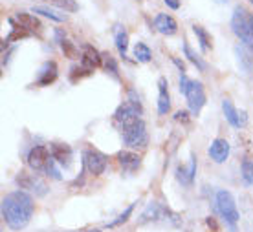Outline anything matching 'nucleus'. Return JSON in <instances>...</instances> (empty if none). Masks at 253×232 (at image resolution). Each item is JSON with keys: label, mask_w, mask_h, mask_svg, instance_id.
Returning a JSON list of instances; mask_svg holds the SVG:
<instances>
[{"label": "nucleus", "mask_w": 253, "mask_h": 232, "mask_svg": "<svg viewBox=\"0 0 253 232\" xmlns=\"http://www.w3.org/2000/svg\"><path fill=\"white\" fill-rule=\"evenodd\" d=\"M134 57H136L138 63H149L152 59V53L149 50V46L143 44V42H138V44L134 46Z\"/></svg>", "instance_id": "393cba45"}, {"label": "nucleus", "mask_w": 253, "mask_h": 232, "mask_svg": "<svg viewBox=\"0 0 253 232\" xmlns=\"http://www.w3.org/2000/svg\"><path fill=\"white\" fill-rule=\"evenodd\" d=\"M35 210L33 198L24 190H15L2 199V218L13 231H22L28 227Z\"/></svg>", "instance_id": "f257e3e1"}, {"label": "nucleus", "mask_w": 253, "mask_h": 232, "mask_svg": "<svg viewBox=\"0 0 253 232\" xmlns=\"http://www.w3.org/2000/svg\"><path fill=\"white\" fill-rule=\"evenodd\" d=\"M51 159V154L50 150L42 146V144H37V146H33L32 150L28 152V157H26V161H28V166L35 172H41V170H46L48 163H50Z\"/></svg>", "instance_id": "6e6552de"}, {"label": "nucleus", "mask_w": 253, "mask_h": 232, "mask_svg": "<svg viewBox=\"0 0 253 232\" xmlns=\"http://www.w3.org/2000/svg\"><path fill=\"white\" fill-rule=\"evenodd\" d=\"M101 57H103V64H101L103 69L114 77L116 81H120V69H118V63L114 61V57L110 55V53H101Z\"/></svg>", "instance_id": "b1692460"}, {"label": "nucleus", "mask_w": 253, "mask_h": 232, "mask_svg": "<svg viewBox=\"0 0 253 232\" xmlns=\"http://www.w3.org/2000/svg\"><path fill=\"white\" fill-rule=\"evenodd\" d=\"M116 48H118L121 57H126V51H128V32L123 26L116 28Z\"/></svg>", "instance_id": "412c9836"}, {"label": "nucleus", "mask_w": 253, "mask_h": 232, "mask_svg": "<svg viewBox=\"0 0 253 232\" xmlns=\"http://www.w3.org/2000/svg\"><path fill=\"white\" fill-rule=\"evenodd\" d=\"M171 110V95L167 88V79L160 77L158 79V113L160 115H167Z\"/></svg>", "instance_id": "ddd939ff"}, {"label": "nucleus", "mask_w": 253, "mask_h": 232, "mask_svg": "<svg viewBox=\"0 0 253 232\" xmlns=\"http://www.w3.org/2000/svg\"><path fill=\"white\" fill-rule=\"evenodd\" d=\"M55 6H59L64 11H77V4L76 0H51Z\"/></svg>", "instance_id": "c756f323"}, {"label": "nucleus", "mask_w": 253, "mask_h": 232, "mask_svg": "<svg viewBox=\"0 0 253 232\" xmlns=\"http://www.w3.org/2000/svg\"><path fill=\"white\" fill-rule=\"evenodd\" d=\"M103 64V57L101 53L95 50L94 46H90V44H84L83 46V53H81V66L88 73H92L97 66H101Z\"/></svg>", "instance_id": "9d476101"}, {"label": "nucleus", "mask_w": 253, "mask_h": 232, "mask_svg": "<svg viewBox=\"0 0 253 232\" xmlns=\"http://www.w3.org/2000/svg\"><path fill=\"white\" fill-rule=\"evenodd\" d=\"M167 7H171V9H180V0H164Z\"/></svg>", "instance_id": "72a5a7b5"}, {"label": "nucleus", "mask_w": 253, "mask_h": 232, "mask_svg": "<svg viewBox=\"0 0 253 232\" xmlns=\"http://www.w3.org/2000/svg\"><path fill=\"white\" fill-rule=\"evenodd\" d=\"M132 212H134V203H132V205H128V207L125 208V212L120 214V218H118V220H114L112 223H108V229H112V227H120L121 223L128 221V218L132 216Z\"/></svg>", "instance_id": "cd10ccee"}, {"label": "nucleus", "mask_w": 253, "mask_h": 232, "mask_svg": "<svg viewBox=\"0 0 253 232\" xmlns=\"http://www.w3.org/2000/svg\"><path fill=\"white\" fill-rule=\"evenodd\" d=\"M216 208H218L220 216L224 218V221L228 225L235 227V223L239 221V210H237L233 196L229 194L228 190H218L216 192Z\"/></svg>", "instance_id": "39448f33"}, {"label": "nucleus", "mask_w": 253, "mask_h": 232, "mask_svg": "<svg viewBox=\"0 0 253 232\" xmlns=\"http://www.w3.org/2000/svg\"><path fill=\"white\" fill-rule=\"evenodd\" d=\"M229 156V143L226 139H215L211 146H209V157L215 161V163H224Z\"/></svg>", "instance_id": "4468645a"}, {"label": "nucleus", "mask_w": 253, "mask_h": 232, "mask_svg": "<svg viewBox=\"0 0 253 232\" xmlns=\"http://www.w3.org/2000/svg\"><path fill=\"white\" fill-rule=\"evenodd\" d=\"M250 2H252V4H253V0H250Z\"/></svg>", "instance_id": "ea45409f"}, {"label": "nucleus", "mask_w": 253, "mask_h": 232, "mask_svg": "<svg viewBox=\"0 0 253 232\" xmlns=\"http://www.w3.org/2000/svg\"><path fill=\"white\" fill-rule=\"evenodd\" d=\"M235 55H237V63L241 66V69L244 73H252L253 69V51L250 48H246L244 44H239L235 48Z\"/></svg>", "instance_id": "f3484780"}, {"label": "nucleus", "mask_w": 253, "mask_h": 232, "mask_svg": "<svg viewBox=\"0 0 253 232\" xmlns=\"http://www.w3.org/2000/svg\"><path fill=\"white\" fill-rule=\"evenodd\" d=\"M169 216V210L165 207H162L160 203H151L149 207L145 208V212L141 214V220L139 223H149V221H158V220H164Z\"/></svg>", "instance_id": "6ab92c4d"}, {"label": "nucleus", "mask_w": 253, "mask_h": 232, "mask_svg": "<svg viewBox=\"0 0 253 232\" xmlns=\"http://www.w3.org/2000/svg\"><path fill=\"white\" fill-rule=\"evenodd\" d=\"M241 176H242V181L246 183L248 187H252L253 185V157L246 156L242 159Z\"/></svg>", "instance_id": "5701e85b"}, {"label": "nucleus", "mask_w": 253, "mask_h": 232, "mask_svg": "<svg viewBox=\"0 0 253 232\" xmlns=\"http://www.w3.org/2000/svg\"><path fill=\"white\" fill-rule=\"evenodd\" d=\"M118 163L121 165V168L123 170H128V172H134V170L139 168V165H141V157L138 154H134V152H128V150H121L118 152Z\"/></svg>", "instance_id": "a211bd4d"}, {"label": "nucleus", "mask_w": 253, "mask_h": 232, "mask_svg": "<svg viewBox=\"0 0 253 232\" xmlns=\"http://www.w3.org/2000/svg\"><path fill=\"white\" fill-rule=\"evenodd\" d=\"M15 183L19 185L20 188H26V190H32L37 196H44L48 192V187L46 183L41 179L35 174H26V172H19V176L15 177Z\"/></svg>", "instance_id": "1a4fd4ad"}, {"label": "nucleus", "mask_w": 253, "mask_h": 232, "mask_svg": "<svg viewBox=\"0 0 253 232\" xmlns=\"http://www.w3.org/2000/svg\"><path fill=\"white\" fill-rule=\"evenodd\" d=\"M50 154H51V157H53V161L59 163L61 166H64V168H68L70 165H72V157H74V154H72L70 144L51 143L50 144Z\"/></svg>", "instance_id": "9b49d317"}, {"label": "nucleus", "mask_w": 253, "mask_h": 232, "mask_svg": "<svg viewBox=\"0 0 253 232\" xmlns=\"http://www.w3.org/2000/svg\"><path fill=\"white\" fill-rule=\"evenodd\" d=\"M55 79H57V64L53 61H46L42 64L41 71H39L37 86H50V84L55 82Z\"/></svg>", "instance_id": "2eb2a0df"}, {"label": "nucleus", "mask_w": 253, "mask_h": 232, "mask_svg": "<svg viewBox=\"0 0 253 232\" xmlns=\"http://www.w3.org/2000/svg\"><path fill=\"white\" fill-rule=\"evenodd\" d=\"M184 95L185 99H187V106H189L191 113L198 115L200 110L204 108V104H206V92H204L202 82L191 81L189 88H187V92Z\"/></svg>", "instance_id": "0eeeda50"}, {"label": "nucleus", "mask_w": 253, "mask_h": 232, "mask_svg": "<svg viewBox=\"0 0 253 232\" xmlns=\"http://www.w3.org/2000/svg\"><path fill=\"white\" fill-rule=\"evenodd\" d=\"M55 38H57V42H59V44H61L63 40H66V37H64L63 30H55Z\"/></svg>", "instance_id": "f704fd0d"}, {"label": "nucleus", "mask_w": 253, "mask_h": 232, "mask_svg": "<svg viewBox=\"0 0 253 232\" xmlns=\"http://www.w3.org/2000/svg\"><path fill=\"white\" fill-rule=\"evenodd\" d=\"M184 53H185V57L189 59L191 63H193L196 66V68L200 69V71H206V64H204V61L198 55H196L195 51L191 50V46L187 44V42H184Z\"/></svg>", "instance_id": "bb28decb"}, {"label": "nucleus", "mask_w": 253, "mask_h": 232, "mask_svg": "<svg viewBox=\"0 0 253 232\" xmlns=\"http://www.w3.org/2000/svg\"><path fill=\"white\" fill-rule=\"evenodd\" d=\"M17 22H19V26H22L30 35L39 32V30L42 28V24L37 20V17H33L30 13H17Z\"/></svg>", "instance_id": "aec40b11"}, {"label": "nucleus", "mask_w": 253, "mask_h": 232, "mask_svg": "<svg viewBox=\"0 0 253 232\" xmlns=\"http://www.w3.org/2000/svg\"><path fill=\"white\" fill-rule=\"evenodd\" d=\"M189 84H191V79H187V75H185V73H182V75H180V92H182V94H185V92H187V88H189Z\"/></svg>", "instance_id": "2f4dec72"}, {"label": "nucleus", "mask_w": 253, "mask_h": 232, "mask_svg": "<svg viewBox=\"0 0 253 232\" xmlns=\"http://www.w3.org/2000/svg\"><path fill=\"white\" fill-rule=\"evenodd\" d=\"M215 2H218V4H226L228 0H215Z\"/></svg>", "instance_id": "e433bc0d"}, {"label": "nucleus", "mask_w": 253, "mask_h": 232, "mask_svg": "<svg viewBox=\"0 0 253 232\" xmlns=\"http://www.w3.org/2000/svg\"><path fill=\"white\" fill-rule=\"evenodd\" d=\"M141 102H139L138 95L134 90H128V97L126 100H123L118 110L114 112V121L120 126L126 125V123H132L136 119H141Z\"/></svg>", "instance_id": "20e7f679"}, {"label": "nucleus", "mask_w": 253, "mask_h": 232, "mask_svg": "<svg viewBox=\"0 0 253 232\" xmlns=\"http://www.w3.org/2000/svg\"><path fill=\"white\" fill-rule=\"evenodd\" d=\"M32 13L42 15V17H46V19H51V20H55V22H63V20H64L63 15H59V13H55L53 9H50V7H46V6H33V7H32Z\"/></svg>", "instance_id": "a878e982"}, {"label": "nucleus", "mask_w": 253, "mask_h": 232, "mask_svg": "<svg viewBox=\"0 0 253 232\" xmlns=\"http://www.w3.org/2000/svg\"><path fill=\"white\" fill-rule=\"evenodd\" d=\"M107 156L95 148H86L83 152V166L92 176H101L107 168Z\"/></svg>", "instance_id": "423d86ee"}, {"label": "nucleus", "mask_w": 253, "mask_h": 232, "mask_svg": "<svg viewBox=\"0 0 253 232\" xmlns=\"http://www.w3.org/2000/svg\"><path fill=\"white\" fill-rule=\"evenodd\" d=\"M193 32H195L196 38H198V44L202 48V51H209L211 50V46H213V40H211V35H209L206 30H204L202 26L195 24L193 26Z\"/></svg>", "instance_id": "4be33fe9"}, {"label": "nucleus", "mask_w": 253, "mask_h": 232, "mask_svg": "<svg viewBox=\"0 0 253 232\" xmlns=\"http://www.w3.org/2000/svg\"><path fill=\"white\" fill-rule=\"evenodd\" d=\"M84 232H101V231H97V229H94V231H84Z\"/></svg>", "instance_id": "4c0bfd02"}, {"label": "nucleus", "mask_w": 253, "mask_h": 232, "mask_svg": "<svg viewBox=\"0 0 253 232\" xmlns=\"http://www.w3.org/2000/svg\"><path fill=\"white\" fill-rule=\"evenodd\" d=\"M154 28H156L162 35L171 37V35H174V33L178 32V22L172 19L171 15H167V13H158L156 19H154Z\"/></svg>", "instance_id": "f8f14e48"}, {"label": "nucleus", "mask_w": 253, "mask_h": 232, "mask_svg": "<svg viewBox=\"0 0 253 232\" xmlns=\"http://www.w3.org/2000/svg\"><path fill=\"white\" fill-rule=\"evenodd\" d=\"M121 130V139L123 144L128 148H143L147 146L149 135H147V126L141 119H136L132 123H126V125L120 126Z\"/></svg>", "instance_id": "7ed1b4c3"}, {"label": "nucleus", "mask_w": 253, "mask_h": 232, "mask_svg": "<svg viewBox=\"0 0 253 232\" xmlns=\"http://www.w3.org/2000/svg\"><path fill=\"white\" fill-rule=\"evenodd\" d=\"M172 63L176 64V66H178V69H180V71H182V73H185V66H184V63H180V61H178V59H174V57H172Z\"/></svg>", "instance_id": "c9c22d12"}, {"label": "nucleus", "mask_w": 253, "mask_h": 232, "mask_svg": "<svg viewBox=\"0 0 253 232\" xmlns=\"http://www.w3.org/2000/svg\"><path fill=\"white\" fill-rule=\"evenodd\" d=\"M222 112H224V117L228 121L229 125L235 126V128H241L246 123V117H241V113L237 112V108L233 106V102L229 99L222 100Z\"/></svg>", "instance_id": "dca6fc26"}, {"label": "nucleus", "mask_w": 253, "mask_h": 232, "mask_svg": "<svg viewBox=\"0 0 253 232\" xmlns=\"http://www.w3.org/2000/svg\"><path fill=\"white\" fill-rule=\"evenodd\" d=\"M174 119L182 121V123H187V121H189V117H187V112H185V110H180V112H176Z\"/></svg>", "instance_id": "473e14b6"}, {"label": "nucleus", "mask_w": 253, "mask_h": 232, "mask_svg": "<svg viewBox=\"0 0 253 232\" xmlns=\"http://www.w3.org/2000/svg\"><path fill=\"white\" fill-rule=\"evenodd\" d=\"M231 30L237 37L241 38V42L246 48L253 51V22L252 15L244 9L242 6H237L231 17Z\"/></svg>", "instance_id": "f03ea898"}, {"label": "nucleus", "mask_w": 253, "mask_h": 232, "mask_svg": "<svg viewBox=\"0 0 253 232\" xmlns=\"http://www.w3.org/2000/svg\"><path fill=\"white\" fill-rule=\"evenodd\" d=\"M61 48H63L64 57H68V59H77V57H79L77 48L74 46V42H70V40H63V42H61Z\"/></svg>", "instance_id": "c85d7f7f"}, {"label": "nucleus", "mask_w": 253, "mask_h": 232, "mask_svg": "<svg viewBox=\"0 0 253 232\" xmlns=\"http://www.w3.org/2000/svg\"><path fill=\"white\" fill-rule=\"evenodd\" d=\"M252 22H253V15H252Z\"/></svg>", "instance_id": "58836bf2"}, {"label": "nucleus", "mask_w": 253, "mask_h": 232, "mask_svg": "<svg viewBox=\"0 0 253 232\" xmlns=\"http://www.w3.org/2000/svg\"><path fill=\"white\" fill-rule=\"evenodd\" d=\"M46 172H48V176H51L53 179H63L61 172H59L57 166H55V161H53V157H51L50 163H48V166H46Z\"/></svg>", "instance_id": "7c9ffc66"}]
</instances>
